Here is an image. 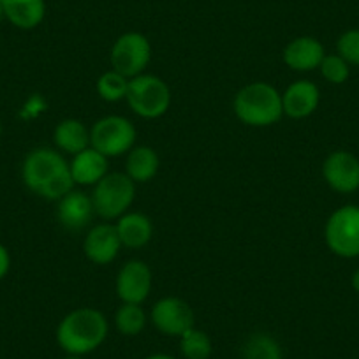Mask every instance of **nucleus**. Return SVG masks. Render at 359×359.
<instances>
[{
    "label": "nucleus",
    "instance_id": "nucleus-1",
    "mask_svg": "<svg viewBox=\"0 0 359 359\" xmlns=\"http://www.w3.org/2000/svg\"><path fill=\"white\" fill-rule=\"evenodd\" d=\"M108 319L97 309L81 306L69 312L57 327L60 348L72 355H85L104 344L108 337Z\"/></svg>",
    "mask_w": 359,
    "mask_h": 359
},
{
    "label": "nucleus",
    "instance_id": "nucleus-2",
    "mask_svg": "<svg viewBox=\"0 0 359 359\" xmlns=\"http://www.w3.org/2000/svg\"><path fill=\"white\" fill-rule=\"evenodd\" d=\"M233 109L236 118L250 127H269L284 116L282 94L264 81L248 83L238 90Z\"/></svg>",
    "mask_w": 359,
    "mask_h": 359
},
{
    "label": "nucleus",
    "instance_id": "nucleus-3",
    "mask_svg": "<svg viewBox=\"0 0 359 359\" xmlns=\"http://www.w3.org/2000/svg\"><path fill=\"white\" fill-rule=\"evenodd\" d=\"M126 101L137 116L155 120L168 113L171 106V90L162 78L143 72L129 79Z\"/></svg>",
    "mask_w": 359,
    "mask_h": 359
},
{
    "label": "nucleus",
    "instance_id": "nucleus-4",
    "mask_svg": "<svg viewBox=\"0 0 359 359\" xmlns=\"http://www.w3.org/2000/svg\"><path fill=\"white\" fill-rule=\"evenodd\" d=\"M95 215L104 220H116L129 212L136 198V184L126 172H108L94 185L92 192Z\"/></svg>",
    "mask_w": 359,
    "mask_h": 359
},
{
    "label": "nucleus",
    "instance_id": "nucleus-5",
    "mask_svg": "<svg viewBox=\"0 0 359 359\" xmlns=\"http://www.w3.org/2000/svg\"><path fill=\"white\" fill-rule=\"evenodd\" d=\"M137 130L130 120L109 115L97 120L90 129V147L108 158L129 154L136 147Z\"/></svg>",
    "mask_w": 359,
    "mask_h": 359
},
{
    "label": "nucleus",
    "instance_id": "nucleus-6",
    "mask_svg": "<svg viewBox=\"0 0 359 359\" xmlns=\"http://www.w3.org/2000/svg\"><path fill=\"white\" fill-rule=\"evenodd\" d=\"M324 238L338 257H359V206L345 205L334 210L326 222Z\"/></svg>",
    "mask_w": 359,
    "mask_h": 359
},
{
    "label": "nucleus",
    "instance_id": "nucleus-7",
    "mask_svg": "<svg viewBox=\"0 0 359 359\" xmlns=\"http://www.w3.org/2000/svg\"><path fill=\"white\" fill-rule=\"evenodd\" d=\"M150 60L151 44L148 37L140 32L122 34L113 43L111 53H109L111 69L126 76L127 79H133L136 76L143 74Z\"/></svg>",
    "mask_w": 359,
    "mask_h": 359
},
{
    "label": "nucleus",
    "instance_id": "nucleus-8",
    "mask_svg": "<svg viewBox=\"0 0 359 359\" xmlns=\"http://www.w3.org/2000/svg\"><path fill=\"white\" fill-rule=\"evenodd\" d=\"M67 169L69 162L65 161L60 151H55L51 148H36L23 161V184L39 196L50 182H53L58 175Z\"/></svg>",
    "mask_w": 359,
    "mask_h": 359
},
{
    "label": "nucleus",
    "instance_id": "nucleus-9",
    "mask_svg": "<svg viewBox=\"0 0 359 359\" xmlns=\"http://www.w3.org/2000/svg\"><path fill=\"white\" fill-rule=\"evenodd\" d=\"M151 323L162 334L180 338L194 327V310L185 299L165 296L151 306Z\"/></svg>",
    "mask_w": 359,
    "mask_h": 359
},
{
    "label": "nucleus",
    "instance_id": "nucleus-10",
    "mask_svg": "<svg viewBox=\"0 0 359 359\" xmlns=\"http://www.w3.org/2000/svg\"><path fill=\"white\" fill-rule=\"evenodd\" d=\"M323 178L334 192L352 194L359 189V158L347 150L331 151L323 162Z\"/></svg>",
    "mask_w": 359,
    "mask_h": 359
},
{
    "label": "nucleus",
    "instance_id": "nucleus-11",
    "mask_svg": "<svg viewBox=\"0 0 359 359\" xmlns=\"http://www.w3.org/2000/svg\"><path fill=\"white\" fill-rule=\"evenodd\" d=\"M154 275L147 262L134 261L126 262L116 275V296L122 303H136L141 305L150 296Z\"/></svg>",
    "mask_w": 359,
    "mask_h": 359
},
{
    "label": "nucleus",
    "instance_id": "nucleus-12",
    "mask_svg": "<svg viewBox=\"0 0 359 359\" xmlns=\"http://www.w3.org/2000/svg\"><path fill=\"white\" fill-rule=\"evenodd\" d=\"M122 241L116 233L115 224H97L88 231L83 241V252L86 259L94 264H109L116 259Z\"/></svg>",
    "mask_w": 359,
    "mask_h": 359
},
{
    "label": "nucleus",
    "instance_id": "nucleus-13",
    "mask_svg": "<svg viewBox=\"0 0 359 359\" xmlns=\"http://www.w3.org/2000/svg\"><path fill=\"white\" fill-rule=\"evenodd\" d=\"M320 90L316 83L309 79H298L291 83L282 94V108L284 115L289 118L302 120L313 115L319 108Z\"/></svg>",
    "mask_w": 359,
    "mask_h": 359
},
{
    "label": "nucleus",
    "instance_id": "nucleus-14",
    "mask_svg": "<svg viewBox=\"0 0 359 359\" xmlns=\"http://www.w3.org/2000/svg\"><path fill=\"white\" fill-rule=\"evenodd\" d=\"M326 57L323 43L312 36H302L292 39L284 50V64L298 72H310L319 69Z\"/></svg>",
    "mask_w": 359,
    "mask_h": 359
},
{
    "label": "nucleus",
    "instance_id": "nucleus-15",
    "mask_svg": "<svg viewBox=\"0 0 359 359\" xmlns=\"http://www.w3.org/2000/svg\"><path fill=\"white\" fill-rule=\"evenodd\" d=\"M95 215L92 196L81 191H71L58 201V220L69 231H79L88 226Z\"/></svg>",
    "mask_w": 359,
    "mask_h": 359
},
{
    "label": "nucleus",
    "instance_id": "nucleus-16",
    "mask_svg": "<svg viewBox=\"0 0 359 359\" xmlns=\"http://www.w3.org/2000/svg\"><path fill=\"white\" fill-rule=\"evenodd\" d=\"M108 162L109 158L106 155L88 147L72 157L69 162V171L76 185H95L109 172Z\"/></svg>",
    "mask_w": 359,
    "mask_h": 359
},
{
    "label": "nucleus",
    "instance_id": "nucleus-17",
    "mask_svg": "<svg viewBox=\"0 0 359 359\" xmlns=\"http://www.w3.org/2000/svg\"><path fill=\"white\" fill-rule=\"evenodd\" d=\"M116 233H118L122 247L143 248L144 245L150 243L151 234H154V224L144 213L140 212H127L120 219H116Z\"/></svg>",
    "mask_w": 359,
    "mask_h": 359
},
{
    "label": "nucleus",
    "instance_id": "nucleus-18",
    "mask_svg": "<svg viewBox=\"0 0 359 359\" xmlns=\"http://www.w3.org/2000/svg\"><path fill=\"white\" fill-rule=\"evenodd\" d=\"M2 2H4L6 20L16 29H36L46 16L44 0H2Z\"/></svg>",
    "mask_w": 359,
    "mask_h": 359
},
{
    "label": "nucleus",
    "instance_id": "nucleus-19",
    "mask_svg": "<svg viewBox=\"0 0 359 359\" xmlns=\"http://www.w3.org/2000/svg\"><path fill=\"white\" fill-rule=\"evenodd\" d=\"M53 140L62 154L74 157L76 154L90 147V129H86L85 123L79 122V120L65 118L55 127Z\"/></svg>",
    "mask_w": 359,
    "mask_h": 359
},
{
    "label": "nucleus",
    "instance_id": "nucleus-20",
    "mask_svg": "<svg viewBox=\"0 0 359 359\" xmlns=\"http://www.w3.org/2000/svg\"><path fill=\"white\" fill-rule=\"evenodd\" d=\"M161 165V158H158L157 151L151 147H134L133 150L127 154L126 161V175L133 180L134 184H147L150 180L155 178Z\"/></svg>",
    "mask_w": 359,
    "mask_h": 359
},
{
    "label": "nucleus",
    "instance_id": "nucleus-21",
    "mask_svg": "<svg viewBox=\"0 0 359 359\" xmlns=\"http://www.w3.org/2000/svg\"><path fill=\"white\" fill-rule=\"evenodd\" d=\"M116 330L126 337H136L147 326V313L136 303H122L115 313Z\"/></svg>",
    "mask_w": 359,
    "mask_h": 359
},
{
    "label": "nucleus",
    "instance_id": "nucleus-22",
    "mask_svg": "<svg viewBox=\"0 0 359 359\" xmlns=\"http://www.w3.org/2000/svg\"><path fill=\"white\" fill-rule=\"evenodd\" d=\"M243 359H282L280 344L268 333H254L245 341Z\"/></svg>",
    "mask_w": 359,
    "mask_h": 359
},
{
    "label": "nucleus",
    "instance_id": "nucleus-23",
    "mask_svg": "<svg viewBox=\"0 0 359 359\" xmlns=\"http://www.w3.org/2000/svg\"><path fill=\"white\" fill-rule=\"evenodd\" d=\"M180 351L185 359H208L212 355V340L194 326L180 337Z\"/></svg>",
    "mask_w": 359,
    "mask_h": 359
},
{
    "label": "nucleus",
    "instance_id": "nucleus-24",
    "mask_svg": "<svg viewBox=\"0 0 359 359\" xmlns=\"http://www.w3.org/2000/svg\"><path fill=\"white\" fill-rule=\"evenodd\" d=\"M127 88H129V79L115 69H109L97 79V94L106 102L123 101L127 97Z\"/></svg>",
    "mask_w": 359,
    "mask_h": 359
},
{
    "label": "nucleus",
    "instance_id": "nucleus-25",
    "mask_svg": "<svg viewBox=\"0 0 359 359\" xmlns=\"http://www.w3.org/2000/svg\"><path fill=\"white\" fill-rule=\"evenodd\" d=\"M320 74L331 85H344L351 76V65L344 60L338 53L326 55L319 65Z\"/></svg>",
    "mask_w": 359,
    "mask_h": 359
},
{
    "label": "nucleus",
    "instance_id": "nucleus-26",
    "mask_svg": "<svg viewBox=\"0 0 359 359\" xmlns=\"http://www.w3.org/2000/svg\"><path fill=\"white\" fill-rule=\"evenodd\" d=\"M337 53L348 65H358L359 67V29L347 30L338 37Z\"/></svg>",
    "mask_w": 359,
    "mask_h": 359
},
{
    "label": "nucleus",
    "instance_id": "nucleus-27",
    "mask_svg": "<svg viewBox=\"0 0 359 359\" xmlns=\"http://www.w3.org/2000/svg\"><path fill=\"white\" fill-rule=\"evenodd\" d=\"M11 269V255H9V250L0 243V280L6 278V275L9 273Z\"/></svg>",
    "mask_w": 359,
    "mask_h": 359
},
{
    "label": "nucleus",
    "instance_id": "nucleus-28",
    "mask_svg": "<svg viewBox=\"0 0 359 359\" xmlns=\"http://www.w3.org/2000/svg\"><path fill=\"white\" fill-rule=\"evenodd\" d=\"M351 285H352V289H354L355 292H359V268L355 269L354 273H352V277H351Z\"/></svg>",
    "mask_w": 359,
    "mask_h": 359
},
{
    "label": "nucleus",
    "instance_id": "nucleus-29",
    "mask_svg": "<svg viewBox=\"0 0 359 359\" xmlns=\"http://www.w3.org/2000/svg\"><path fill=\"white\" fill-rule=\"evenodd\" d=\"M147 359H175V358H172V355H168V354H154Z\"/></svg>",
    "mask_w": 359,
    "mask_h": 359
},
{
    "label": "nucleus",
    "instance_id": "nucleus-30",
    "mask_svg": "<svg viewBox=\"0 0 359 359\" xmlns=\"http://www.w3.org/2000/svg\"><path fill=\"white\" fill-rule=\"evenodd\" d=\"M2 20H6V13H4V2L0 0V22H2Z\"/></svg>",
    "mask_w": 359,
    "mask_h": 359
},
{
    "label": "nucleus",
    "instance_id": "nucleus-31",
    "mask_svg": "<svg viewBox=\"0 0 359 359\" xmlns=\"http://www.w3.org/2000/svg\"><path fill=\"white\" fill-rule=\"evenodd\" d=\"M64 359H83V355H72V354H69L67 358H64Z\"/></svg>",
    "mask_w": 359,
    "mask_h": 359
},
{
    "label": "nucleus",
    "instance_id": "nucleus-32",
    "mask_svg": "<svg viewBox=\"0 0 359 359\" xmlns=\"http://www.w3.org/2000/svg\"><path fill=\"white\" fill-rule=\"evenodd\" d=\"M0 136H2V122H0Z\"/></svg>",
    "mask_w": 359,
    "mask_h": 359
}]
</instances>
